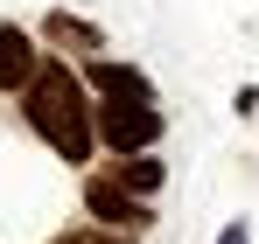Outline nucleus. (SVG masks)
<instances>
[{"instance_id":"obj_1","label":"nucleus","mask_w":259,"mask_h":244,"mask_svg":"<svg viewBox=\"0 0 259 244\" xmlns=\"http://www.w3.org/2000/svg\"><path fill=\"white\" fill-rule=\"evenodd\" d=\"M21 112H28L35 140H42L56 161H70V167H84V161H91V147H98L91 98H84V84L70 77L63 63H42V70L28 77V91H21Z\"/></svg>"},{"instance_id":"obj_2","label":"nucleus","mask_w":259,"mask_h":244,"mask_svg":"<svg viewBox=\"0 0 259 244\" xmlns=\"http://www.w3.org/2000/svg\"><path fill=\"white\" fill-rule=\"evenodd\" d=\"M91 126H98V140H105L112 154H140V147L161 140V112H154V98H126V91H105V98L91 105Z\"/></svg>"},{"instance_id":"obj_3","label":"nucleus","mask_w":259,"mask_h":244,"mask_svg":"<svg viewBox=\"0 0 259 244\" xmlns=\"http://www.w3.org/2000/svg\"><path fill=\"white\" fill-rule=\"evenodd\" d=\"M84 209L98 216V223H119V230H133V237L154 223L147 196H133L126 181H112V174H91V181H84Z\"/></svg>"},{"instance_id":"obj_4","label":"nucleus","mask_w":259,"mask_h":244,"mask_svg":"<svg viewBox=\"0 0 259 244\" xmlns=\"http://www.w3.org/2000/svg\"><path fill=\"white\" fill-rule=\"evenodd\" d=\"M35 70H42V56H35L28 28L0 21V91H28V77H35Z\"/></svg>"},{"instance_id":"obj_5","label":"nucleus","mask_w":259,"mask_h":244,"mask_svg":"<svg viewBox=\"0 0 259 244\" xmlns=\"http://www.w3.org/2000/svg\"><path fill=\"white\" fill-rule=\"evenodd\" d=\"M112 181H126L133 196H154V189L168 181V167L154 161V147H140V154H119V167H112Z\"/></svg>"},{"instance_id":"obj_6","label":"nucleus","mask_w":259,"mask_h":244,"mask_svg":"<svg viewBox=\"0 0 259 244\" xmlns=\"http://www.w3.org/2000/svg\"><path fill=\"white\" fill-rule=\"evenodd\" d=\"M91 84H98V91H126V98H154L147 77H140L133 63H112V56H91Z\"/></svg>"},{"instance_id":"obj_7","label":"nucleus","mask_w":259,"mask_h":244,"mask_svg":"<svg viewBox=\"0 0 259 244\" xmlns=\"http://www.w3.org/2000/svg\"><path fill=\"white\" fill-rule=\"evenodd\" d=\"M42 35H49V42H63V49L77 42V49H91V56L105 49V35H98L91 21H77V14H63V7H56V14H49V21H42Z\"/></svg>"},{"instance_id":"obj_8","label":"nucleus","mask_w":259,"mask_h":244,"mask_svg":"<svg viewBox=\"0 0 259 244\" xmlns=\"http://www.w3.org/2000/svg\"><path fill=\"white\" fill-rule=\"evenodd\" d=\"M49 244H133V230H63Z\"/></svg>"},{"instance_id":"obj_9","label":"nucleus","mask_w":259,"mask_h":244,"mask_svg":"<svg viewBox=\"0 0 259 244\" xmlns=\"http://www.w3.org/2000/svg\"><path fill=\"white\" fill-rule=\"evenodd\" d=\"M217 244H245V230H238V223H231V230H224V237H217Z\"/></svg>"}]
</instances>
